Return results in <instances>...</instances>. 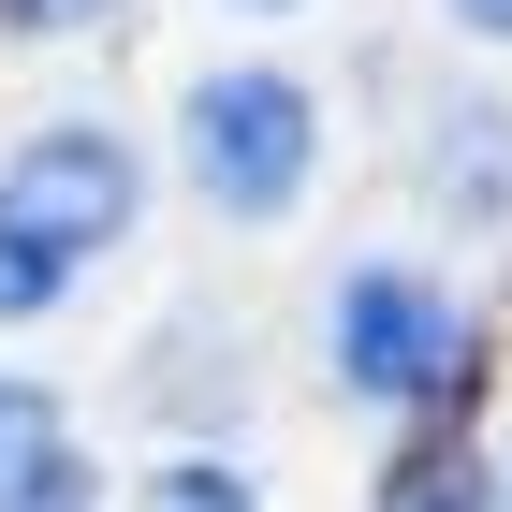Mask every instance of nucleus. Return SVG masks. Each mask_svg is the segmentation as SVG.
I'll list each match as a JSON object with an SVG mask.
<instances>
[{
	"instance_id": "9b49d317",
	"label": "nucleus",
	"mask_w": 512,
	"mask_h": 512,
	"mask_svg": "<svg viewBox=\"0 0 512 512\" xmlns=\"http://www.w3.org/2000/svg\"><path fill=\"white\" fill-rule=\"evenodd\" d=\"M498 483H512V469H498Z\"/></svg>"
},
{
	"instance_id": "20e7f679",
	"label": "nucleus",
	"mask_w": 512,
	"mask_h": 512,
	"mask_svg": "<svg viewBox=\"0 0 512 512\" xmlns=\"http://www.w3.org/2000/svg\"><path fill=\"white\" fill-rule=\"evenodd\" d=\"M88 498H103V469L74 454V425H59V395L0 366V512H88Z\"/></svg>"
},
{
	"instance_id": "9d476101",
	"label": "nucleus",
	"mask_w": 512,
	"mask_h": 512,
	"mask_svg": "<svg viewBox=\"0 0 512 512\" xmlns=\"http://www.w3.org/2000/svg\"><path fill=\"white\" fill-rule=\"evenodd\" d=\"M249 15H293V0H249Z\"/></svg>"
},
{
	"instance_id": "0eeeda50",
	"label": "nucleus",
	"mask_w": 512,
	"mask_h": 512,
	"mask_svg": "<svg viewBox=\"0 0 512 512\" xmlns=\"http://www.w3.org/2000/svg\"><path fill=\"white\" fill-rule=\"evenodd\" d=\"M0 15H15V30H103L118 0H0Z\"/></svg>"
},
{
	"instance_id": "f03ea898",
	"label": "nucleus",
	"mask_w": 512,
	"mask_h": 512,
	"mask_svg": "<svg viewBox=\"0 0 512 512\" xmlns=\"http://www.w3.org/2000/svg\"><path fill=\"white\" fill-rule=\"evenodd\" d=\"M176 147H191V191L220 205V220H278V205L308 191V161H322V103L278 74V59H235V74L191 88Z\"/></svg>"
},
{
	"instance_id": "6e6552de",
	"label": "nucleus",
	"mask_w": 512,
	"mask_h": 512,
	"mask_svg": "<svg viewBox=\"0 0 512 512\" xmlns=\"http://www.w3.org/2000/svg\"><path fill=\"white\" fill-rule=\"evenodd\" d=\"M395 512H483L469 483H439V469H395Z\"/></svg>"
},
{
	"instance_id": "7ed1b4c3",
	"label": "nucleus",
	"mask_w": 512,
	"mask_h": 512,
	"mask_svg": "<svg viewBox=\"0 0 512 512\" xmlns=\"http://www.w3.org/2000/svg\"><path fill=\"white\" fill-rule=\"evenodd\" d=\"M322 337H337V381L381 395V410H439V395H469V308H454L425 264H352V278H337V308H322Z\"/></svg>"
},
{
	"instance_id": "39448f33",
	"label": "nucleus",
	"mask_w": 512,
	"mask_h": 512,
	"mask_svg": "<svg viewBox=\"0 0 512 512\" xmlns=\"http://www.w3.org/2000/svg\"><path fill=\"white\" fill-rule=\"evenodd\" d=\"M439 191H454V205H512V118H498V103H454V132H439Z\"/></svg>"
},
{
	"instance_id": "423d86ee",
	"label": "nucleus",
	"mask_w": 512,
	"mask_h": 512,
	"mask_svg": "<svg viewBox=\"0 0 512 512\" xmlns=\"http://www.w3.org/2000/svg\"><path fill=\"white\" fill-rule=\"evenodd\" d=\"M147 512H264V498H249V469H220V454H176V469L147 483Z\"/></svg>"
},
{
	"instance_id": "1a4fd4ad",
	"label": "nucleus",
	"mask_w": 512,
	"mask_h": 512,
	"mask_svg": "<svg viewBox=\"0 0 512 512\" xmlns=\"http://www.w3.org/2000/svg\"><path fill=\"white\" fill-rule=\"evenodd\" d=\"M454 30H483V44H512V0H454Z\"/></svg>"
},
{
	"instance_id": "f257e3e1",
	"label": "nucleus",
	"mask_w": 512,
	"mask_h": 512,
	"mask_svg": "<svg viewBox=\"0 0 512 512\" xmlns=\"http://www.w3.org/2000/svg\"><path fill=\"white\" fill-rule=\"evenodd\" d=\"M132 205H147V161H132L103 118L30 132V147L0 161V322H44L103 249L132 235Z\"/></svg>"
}]
</instances>
